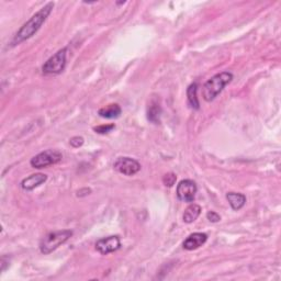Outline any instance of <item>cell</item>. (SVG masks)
I'll use <instances>...</instances> for the list:
<instances>
[{
    "label": "cell",
    "mask_w": 281,
    "mask_h": 281,
    "mask_svg": "<svg viewBox=\"0 0 281 281\" xmlns=\"http://www.w3.org/2000/svg\"><path fill=\"white\" fill-rule=\"evenodd\" d=\"M233 80V74L229 71H222L214 75L213 77L209 79L203 86L202 95L203 99L210 102L213 101L217 97L222 93L224 87L228 85Z\"/></svg>",
    "instance_id": "obj_2"
},
{
    "label": "cell",
    "mask_w": 281,
    "mask_h": 281,
    "mask_svg": "<svg viewBox=\"0 0 281 281\" xmlns=\"http://www.w3.org/2000/svg\"><path fill=\"white\" fill-rule=\"evenodd\" d=\"M73 236V231L70 229H62V231L51 232L41 239L40 250L44 255L51 254L57 249L60 245L66 243L68 239Z\"/></svg>",
    "instance_id": "obj_3"
},
{
    "label": "cell",
    "mask_w": 281,
    "mask_h": 281,
    "mask_svg": "<svg viewBox=\"0 0 281 281\" xmlns=\"http://www.w3.org/2000/svg\"><path fill=\"white\" fill-rule=\"evenodd\" d=\"M200 213H201V207L199 206V204L196 203L190 204V206L185 210V213H183L182 217L183 222L188 224L195 222L199 218V216H200Z\"/></svg>",
    "instance_id": "obj_14"
},
{
    "label": "cell",
    "mask_w": 281,
    "mask_h": 281,
    "mask_svg": "<svg viewBox=\"0 0 281 281\" xmlns=\"http://www.w3.org/2000/svg\"><path fill=\"white\" fill-rule=\"evenodd\" d=\"M197 91H198V84L197 83L191 84L187 89L188 105L193 110L200 109V104H199V99L197 97Z\"/></svg>",
    "instance_id": "obj_15"
},
{
    "label": "cell",
    "mask_w": 281,
    "mask_h": 281,
    "mask_svg": "<svg viewBox=\"0 0 281 281\" xmlns=\"http://www.w3.org/2000/svg\"><path fill=\"white\" fill-rule=\"evenodd\" d=\"M69 144L73 146L74 149H78V147L84 144V139L81 136H74L70 139Z\"/></svg>",
    "instance_id": "obj_18"
},
{
    "label": "cell",
    "mask_w": 281,
    "mask_h": 281,
    "mask_svg": "<svg viewBox=\"0 0 281 281\" xmlns=\"http://www.w3.org/2000/svg\"><path fill=\"white\" fill-rule=\"evenodd\" d=\"M122 113L121 107L117 104H111L107 107H104L98 111V114L104 119H116Z\"/></svg>",
    "instance_id": "obj_12"
},
{
    "label": "cell",
    "mask_w": 281,
    "mask_h": 281,
    "mask_svg": "<svg viewBox=\"0 0 281 281\" xmlns=\"http://www.w3.org/2000/svg\"><path fill=\"white\" fill-rule=\"evenodd\" d=\"M95 246L97 252H99L101 255H108L110 253L116 252L121 247L120 237L116 236V235H112V236L101 238L96 243Z\"/></svg>",
    "instance_id": "obj_8"
},
{
    "label": "cell",
    "mask_w": 281,
    "mask_h": 281,
    "mask_svg": "<svg viewBox=\"0 0 281 281\" xmlns=\"http://www.w3.org/2000/svg\"><path fill=\"white\" fill-rule=\"evenodd\" d=\"M197 190L198 188L195 181H192L190 179H185L178 183L176 193L180 201L193 202V200H195L196 198Z\"/></svg>",
    "instance_id": "obj_7"
},
{
    "label": "cell",
    "mask_w": 281,
    "mask_h": 281,
    "mask_svg": "<svg viewBox=\"0 0 281 281\" xmlns=\"http://www.w3.org/2000/svg\"><path fill=\"white\" fill-rule=\"evenodd\" d=\"M162 115V107L160 102L156 99H152L149 107H147V120L151 121L152 123L158 124L161 122Z\"/></svg>",
    "instance_id": "obj_11"
},
{
    "label": "cell",
    "mask_w": 281,
    "mask_h": 281,
    "mask_svg": "<svg viewBox=\"0 0 281 281\" xmlns=\"http://www.w3.org/2000/svg\"><path fill=\"white\" fill-rule=\"evenodd\" d=\"M176 180H177V176L173 172H168L163 177V183H164L166 187H172L175 185Z\"/></svg>",
    "instance_id": "obj_16"
},
{
    "label": "cell",
    "mask_w": 281,
    "mask_h": 281,
    "mask_svg": "<svg viewBox=\"0 0 281 281\" xmlns=\"http://www.w3.org/2000/svg\"><path fill=\"white\" fill-rule=\"evenodd\" d=\"M208 241V235L204 233H193L185 239L182 246L187 250H193L201 247Z\"/></svg>",
    "instance_id": "obj_9"
},
{
    "label": "cell",
    "mask_w": 281,
    "mask_h": 281,
    "mask_svg": "<svg viewBox=\"0 0 281 281\" xmlns=\"http://www.w3.org/2000/svg\"><path fill=\"white\" fill-rule=\"evenodd\" d=\"M114 169L125 176H133L141 170V164L131 157H119L113 164Z\"/></svg>",
    "instance_id": "obj_6"
},
{
    "label": "cell",
    "mask_w": 281,
    "mask_h": 281,
    "mask_svg": "<svg viewBox=\"0 0 281 281\" xmlns=\"http://www.w3.org/2000/svg\"><path fill=\"white\" fill-rule=\"evenodd\" d=\"M48 179V176L44 173H33V175L24 178L21 182L22 189L27 191H31L33 189L41 186Z\"/></svg>",
    "instance_id": "obj_10"
},
{
    "label": "cell",
    "mask_w": 281,
    "mask_h": 281,
    "mask_svg": "<svg viewBox=\"0 0 281 281\" xmlns=\"http://www.w3.org/2000/svg\"><path fill=\"white\" fill-rule=\"evenodd\" d=\"M63 155L62 153L55 150H48L44 151L42 153H40L37 156H34L30 164L33 168H38V169H41V168H45L49 167L51 165H55L62 161Z\"/></svg>",
    "instance_id": "obj_5"
},
{
    "label": "cell",
    "mask_w": 281,
    "mask_h": 281,
    "mask_svg": "<svg viewBox=\"0 0 281 281\" xmlns=\"http://www.w3.org/2000/svg\"><path fill=\"white\" fill-rule=\"evenodd\" d=\"M226 199L229 203V206H231L233 210L235 211L241 210V209L245 206V203H246V197H245L243 193L239 192H227Z\"/></svg>",
    "instance_id": "obj_13"
},
{
    "label": "cell",
    "mask_w": 281,
    "mask_h": 281,
    "mask_svg": "<svg viewBox=\"0 0 281 281\" xmlns=\"http://www.w3.org/2000/svg\"><path fill=\"white\" fill-rule=\"evenodd\" d=\"M207 218H208L209 221L212 222V223H217V222L220 221V220H221V217H220L219 214L217 212H214V211L208 212L207 213Z\"/></svg>",
    "instance_id": "obj_19"
},
{
    "label": "cell",
    "mask_w": 281,
    "mask_h": 281,
    "mask_svg": "<svg viewBox=\"0 0 281 281\" xmlns=\"http://www.w3.org/2000/svg\"><path fill=\"white\" fill-rule=\"evenodd\" d=\"M54 8V2H49L45 4L43 8H41L37 13H34L31 17V19L28 20L21 28H20L19 31L14 35V38L12 40V45H17L24 42V41L29 40L30 38H32L33 35L37 33L40 28L42 27L43 23L47 21V19L52 12V10Z\"/></svg>",
    "instance_id": "obj_1"
},
{
    "label": "cell",
    "mask_w": 281,
    "mask_h": 281,
    "mask_svg": "<svg viewBox=\"0 0 281 281\" xmlns=\"http://www.w3.org/2000/svg\"><path fill=\"white\" fill-rule=\"evenodd\" d=\"M66 56H67V48L59 50L57 53H55L53 56H51V57L42 66L43 74L58 75L62 73L66 67V63H67Z\"/></svg>",
    "instance_id": "obj_4"
},
{
    "label": "cell",
    "mask_w": 281,
    "mask_h": 281,
    "mask_svg": "<svg viewBox=\"0 0 281 281\" xmlns=\"http://www.w3.org/2000/svg\"><path fill=\"white\" fill-rule=\"evenodd\" d=\"M114 129V124H102L94 127V131L98 134H107Z\"/></svg>",
    "instance_id": "obj_17"
}]
</instances>
